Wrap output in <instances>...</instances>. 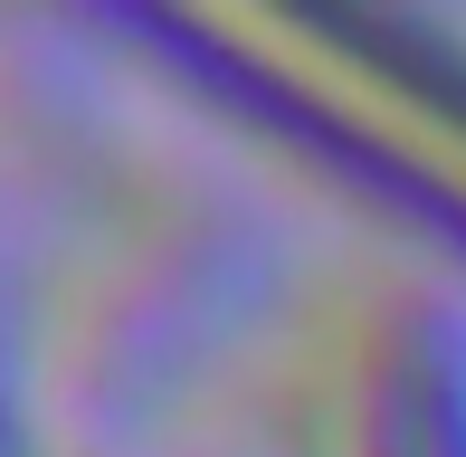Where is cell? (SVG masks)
I'll use <instances>...</instances> for the list:
<instances>
[{"label": "cell", "mask_w": 466, "mask_h": 457, "mask_svg": "<svg viewBox=\"0 0 466 457\" xmlns=\"http://www.w3.org/2000/svg\"><path fill=\"white\" fill-rule=\"evenodd\" d=\"M267 248L248 219H228L219 200H162V210L124 219L115 258L96 267L86 305H76V362L86 391L124 410H153L162 391H181V371L209 343H228V324L248 315Z\"/></svg>", "instance_id": "cell-1"}, {"label": "cell", "mask_w": 466, "mask_h": 457, "mask_svg": "<svg viewBox=\"0 0 466 457\" xmlns=\"http://www.w3.org/2000/svg\"><path fill=\"white\" fill-rule=\"evenodd\" d=\"M324 457H466V324L429 286L352 296L314 352Z\"/></svg>", "instance_id": "cell-2"}, {"label": "cell", "mask_w": 466, "mask_h": 457, "mask_svg": "<svg viewBox=\"0 0 466 457\" xmlns=\"http://www.w3.org/2000/svg\"><path fill=\"white\" fill-rule=\"evenodd\" d=\"M0 457H19V343H10V315H0Z\"/></svg>", "instance_id": "cell-3"}]
</instances>
